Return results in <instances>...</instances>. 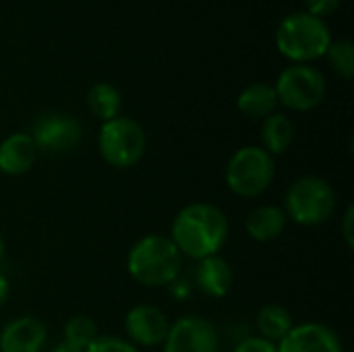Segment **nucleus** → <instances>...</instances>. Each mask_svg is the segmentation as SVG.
I'll return each instance as SVG.
<instances>
[{
	"label": "nucleus",
	"mask_w": 354,
	"mask_h": 352,
	"mask_svg": "<svg viewBox=\"0 0 354 352\" xmlns=\"http://www.w3.org/2000/svg\"><path fill=\"white\" fill-rule=\"evenodd\" d=\"M230 232L226 214L212 203H189L172 220L170 241L180 255L195 261L218 255Z\"/></svg>",
	"instance_id": "1"
},
{
	"label": "nucleus",
	"mask_w": 354,
	"mask_h": 352,
	"mask_svg": "<svg viewBox=\"0 0 354 352\" xmlns=\"http://www.w3.org/2000/svg\"><path fill=\"white\" fill-rule=\"evenodd\" d=\"M85 352H139V349L118 336H97Z\"/></svg>",
	"instance_id": "22"
},
{
	"label": "nucleus",
	"mask_w": 354,
	"mask_h": 352,
	"mask_svg": "<svg viewBox=\"0 0 354 352\" xmlns=\"http://www.w3.org/2000/svg\"><path fill=\"white\" fill-rule=\"evenodd\" d=\"M97 338V326L91 317L75 315L64 326V344L75 352H85V349Z\"/></svg>",
	"instance_id": "20"
},
{
	"label": "nucleus",
	"mask_w": 354,
	"mask_h": 352,
	"mask_svg": "<svg viewBox=\"0 0 354 352\" xmlns=\"http://www.w3.org/2000/svg\"><path fill=\"white\" fill-rule=\"evenodd\" d=\"M278 352H344L340 336L324 324H301L278 342Z\"/></svg>",
	"instance_id": "11"
},
{
	"label": "nucleus",
	"mask_w": 354,
	"mask_h": 352,
	"mask_svg": "<svg viewBox=\"0 0 354 352\" xmlns=\"http://www.w3.org/2000/svg\"><path fill=\"white\" fill-rule=\"evenodd\" d=\"M236 106L247 118L259 120V118H268L270 114L276 112L278 95H276L274 85H270V83H251L239 93Z\"/></svg>",
	"instance_id": "16"
},
{
	"label": "nucleus",
	"mask_w": 354,
	"mask_h": 352,
	"mask_svg": "<svg viewBox=\"0 0 354 352\" xmlns=\"http://www.w3.org/2000/svg\"><path fill=\"white\" fill-rule=\"evenodd\" d=\"M276 44L282 56L295 60V64H307L328 52L332 33L324 19L301 10L282 19L276 31Z\"/></svg>",
	"instance_id": "3"
},
{
	"label": "nucleus",
	"mask_w": 354,
	"mask_h": 352,
	"mask_svg": "<svg viewBox=\"0 0 354 352\" xmlns=\"http://www.w3.org/2000/svg\"><path fill=\"white\" fill-rule=\"evenodd\" d=\"M234 352H278V344H274L261 336H249L236 344Z\"/></svg>",
	"instance_id": "23"
},
{
	"label": "nucleus",
	"mask_w": 354,
	"mask_h": 352,
	"mask_svg": "<svg viewBox=\"0 0 354 352\" xmlns=\"http://www.w3.org/2000/svg\"><path fill=\"white\" fill-rule=\"evenodd\" d=\"M46 342V326L31 315L10 319L0 332V352H41Z\"/></svg>",
	"instance_id": "12"
},
{
	"label": "nucleus",
	"mask_w": 354,
	"mask_h": 352,
	"mask_svg": "<svg viewBox=\"0 0 354 352\" xmlns=\"http://www.w3.org/2000/svg\"><path fill=\"white\" fill-rule=\"evenodd\" d=\"M145 147L143 127L129 116L106 120L97 133V151L112 168H133L143 158Z\"/></svg>",
	"instance_id": "6"
},
{
	"label": "nucleus",
	"mask_w": 354,
	"mask_h": 352,
	"mask_svg": "<svg viewBox=\"0 0 354 352\" xmlns=\"http://www.w3.org/2000/svg\"><path fill=\"white\" fill-rule=\"evenodd\" d=\"M255 326L259 332L257 336L278 344L292 330V315L282 305H266L259 309L255 317Z\"/></svg>",
	"instance_id": "18"
},
{
	"label": "nucleus",
	"mask_w": 354,
	"mask_h": 352,
	"mask_svg": "<svg viewBox=\"0 0 354 352\" xmlns=\"http://www.w3.org/2000/svg\"><path fill=\"white\" fill-rule=\"evenodd\" d=\"M326 54H328V60H330L332 68H334L340 77L353 79L354 48L351 39H336V41H332Z\"/></svg>",
	"instance_id": "21"
},
{
	"label": "nucleus",
	"mask_w": 354,
	"mask_h": 352,
	"mask_svg": "<svg viewBox=\"0 0 354 352\" xmlns=\"http://www.w3.org/2000/svg\"><path fill=\"white\" fill-rule=\"evenodd\" d=\"M336 191L322 176H301L297 178L284 195V214L295 224L319 226L334 216Z\"/></svg>",
	"instance_id": "4"
},
{
	"label": "nucleus",
	"mask_w": 354,
	"mask_h": 352,
	"mask_svg": "<svg viewBox=\"0 0 354 352\" xmlns=\"http://www.w3.org/2000/svg\"><path fill=\"white\" fill-rule=\"evenodd\" d=\"M8 293H10L8 280H6V276L0 272V309L6 305V301H8Z\"/></svg>",
	"instance_id": "26"
},
{
	"label": "nucleus",
	"mask_w": 354,
	"mask_h": 352,
	"mask_svg": "<svg viewBox=\"0 0 354 352\" xmlns=\"http://www.w3.org/2000/svg\"><path fill=\"white\" fill-rule=\"evenodd\" d=\"M278 104L295 112H309L317 108L328 91L326 77L311 64H292L284 68L274 85Z\"/></svg>",
	"instance_id": "7"
},
{
	"label": "nucleus",
	"mask_w": 354,
	"mask_h": 352,
	"mask_svg": "<svg viewBox=\"0 0 354 352\" xmlns=\"http://www.w3.org/2000/svg\"><path fill=\"white\" fill-rule=\"evenodd\" d=\"M183 268V255L164 234H145L139 239L129 255L127 270L131 278L147 288H162L172 284Z\"/></svg>",
	"instance_id": "2"
},
{
	"label": "nucleus",
	"mask_w": 354,
	"mask_h": 352,
	"mask_svg": "<svg viewBox=\"0 0 354 352\" xmlns=\"http://www.w3.org/2000/svg\"><path fill=\"white\" fill-rule=\"evenodd\" d=\"M31 139L39 151L46 154H64L79 145L83 137V127L77 118L68 114H41L31 129Z\"/></svg>",
	"instance_id": "9"
},
{
	"label": "nucleus",
	"mask_w": 354,
	"mask_h": 352,
	"mask_svg": "<svg viewBox=\"0 0 354 352\" xmlns=\"http://www.w3.org/2000/svg\"><path fill=\"white\" fill-rule=\"evenodd\" d=\"M120 106H122L120 91L110 83H95L87 93V108L102 122L120 116Z\"/></svg>",
	"instance_id": "19"
},
{
	"label": "nucleus",
	"mask_w": 354,
	"mask_h": 352,
	"mask_svg": "<svg viewBox=\"0 0 354 352\" xmlns=\"http://www.w3.org/2000/svg\"><path fill=\"white\" fill-rule=\"evenodd\" d=\"M232 282H234V272L224 257L212 255V257L197 261L195 284L199 286V290L203 295H207L212 299H222L230 293Z\"/></svg>",
	"instance_id": "14"
},
{
	"label": "nucleus",
	"mask_w": 354,
	"mask_h": 352,
	"mask_svg": "<svg viewBox=\"0 0 354 352\" xmlns=\"http://www.w3.org/2000/svg\"><path fill=\"white\" fill-rule=\"evenodd\" d=\"M220 334L216 326L201 315H183L164 340V352H218Z\"/></svg>",
	"instance_id": "8"
},
{
	"label": "nucleus",
	"mask_w": 354,
	"mask_h": 352,
	"mask_svg": "<svg viewBox=\"0 0 354 352\" xmlns=\"http://www.w3.org/2000/svg\"><path fill=\"white\" fill-rule=\"evenodd\" d=\"M170 322L164 311L153 305H137L124 317V332L135 346H158L164 344Z\"/></svg>",
	"instance_id": "10"
},
{
	"label": "nucleus",
	"mask_w": 354,
	"mask_h": 352,
	"mask_svg": "<svg viewBox=\"0 0 354 352\" xmlns=\"http://www.w3.org/2000/svg\"><path fill=\"white\" fill-rule=\"evenodd\" d=\"M39 156L37 145L27 133H12L0 143V172L8 176L27 174Z\"/></svg>",
	"instance_id": "13"
},
{
	"label": "nucleus",
	"mask_w": 354,
	"mask_h": 352,
	"mask_svg": "<svg viewBox=\"0 0 354 352\" xmlns=\"http://www.w3.org/2000/svg\"><path fill=\"white\" fill-rule=\"evenodd\" d=\"M50 352H75V351H73L71 346H66L64 342H60V344H56V346H54Z\"/></svg>",
	"instance_id": "27"
},
{
	"label": "nucleus",
	"mask_w": 354,
	"mask_h": 352,
	"mask_svg": "<svg viewBox=\"0 0 354 352\" xmlns=\"http://www.w3.org/2000/svg\"><path fill=\"white\" fill-rule=\"evenodd\" d=\"M261 139H263V149L270 156L284 154L290 147V143L295 141V124H292V120L282 112L270 114L268 118H263Z\"/></svg>",
	"instance_id": "17"
},
{
	"label": "nucleus",
	"mask_w": 354,
	"mask_h": 352,
	"mask_svg": "<svg viewBox=\"0 0 354 352\" xmlns=\"http://www.w3.org/2000/svg\"><path fill=\"white\" fill-rule=\"evenodd\" d=\"M340 2L342 0H305L307 12L313 15V17H319V19H324V17L332 15L334 10H338Z\"/></svg>",
	"instance_id": "24"
},
{
	"label": "nucleus",
	"mask_w": 354,
	"mask_h": 352,
	"mask_svg": "<svg viewBox=\"0 0 354 352\" xmlns=\"http://www.w3.org/2000/svg\"><path fill=\"white\" fill-rule=\"evenodd\" d=\"M286 222H288V218H286L282 207H278V205H259L247 216L245 228H247V234L253 241L272 243L284 232Z\"/></svg>",
	"instance_id": "15"
},
{
	"label": "nucleus",
	"mask_w": 354,
	"mask_h": 352,
	"mask_svg": "<svg viewBox=\"0 0 354 352\" xmlns=\"http://www.w3.org/2000/svg\"><path fill=\"white\" fill-rule=\"evenodd\" d=\"M224 178L234 195L245 199L259 197L276 178V160L259 145H245L228 160Z\"/></svg>",
	"instance_id": "5"
},
{
	"label": "nucleus",
	"mask_w": 354,
	"mask_h": 352,
	"mask_svg": "<svg viewBox=\"0 0 354 352\" xmlns=\"http://www.w3.org/2000/svg\"><path fill=\"white\" fill-rule=\"evenodd\" d=\"M4 253H6V245H4V237H2V232H0V263H2V259H4Z\"/></svg>",
	"instance_id": "28"
},
{
	"label": "nucleus",
	"mask_w": 354,
	"mask_h": 352,
	"mask_svg": "<svg viewBox=\"0 0 354 352\" xmlns=\"http://www.w3.org/2000/svg\"><path fill=\"white\" fill-rule=\"evenodd\" d=\"M342 239L346 243L348 249L354 247V207L348 205L344 216H342Z\"/></svg>",
	"instance_id": "25"
}]
</instances>
